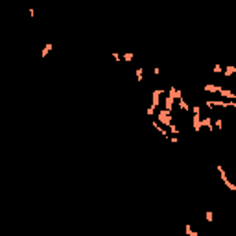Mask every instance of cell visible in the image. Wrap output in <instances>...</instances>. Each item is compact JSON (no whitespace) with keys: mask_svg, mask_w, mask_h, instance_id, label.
I'll use <instances>...</instances> for the list:
<instances>
[{"mask_svg":"<svg viewBox=\"0 0 236 236\" xmlns=\"http://www.w3.org/2000/svg\"><path fill=\"white\" fill-rule=\"evenodd\" d=\"M155 120H157L159 124H162L164 127H168V125L173 122V120H172V113H170V111H166V109H160V111H159V114H157V118H155Z\"/></svg>","mask_w":236,"mask_h":236,"instance_id":"1","label":"cell"},{"mask_svg":"<svg viewBox=\"0 0 236 236\" xmlns=\"http://www.w3.org/2000/svg\"><path fill=\"white\" fill-rule=\"evenodd\" d=\"M207 109H214V107H236V103H234V100H230V102H223V100H218V102H214V100H207Z\"/></svg>","mask_w":236,"mask_h":236,"instance_id":"2","label":"cell"},{"mask_svg":"<svg viewBox=\"0 0 236 236\" xmlns=\"http://www.w3.org/2000/svg\"><path fill=\"white\" fill-rule=\"evenodd\" d=\"M162 92H164L162 89H155L153 90V94H151V107L157 109L159 105H160V94H162Z\"/></svg>","mask_w":236,"mask_h":236,"instance_id":"3","label":"cell"},{"mask_svg":"<svg viewBox=\"0 0 236 236\" xmlns=\"http://www.w3.org/2000/svg\"><path fill=\"white\" fill-rule=\"evenodd\" d=\"M192 125H194V131L195 133H199L201 131V114H197V113H194V116H192Z\"/></svg>","mask_w":236,"mask_h":236,"instance_id":"4","label":"cell"},{"mask_svg":"<svg viewBox=\"0 0 236 236\" xmlns=\"http://www.w3.org/2000/svg\"><path fill=\"white\" fill-rule=\"evenodd\" d=\"M168 96L173 98V100H179V98H183V92H181V89H177V87H170L168 89Z\"/></svg>","mask_w":236,"mask_h":236,"instance_id":"5","label":"cell"},{"mask_svg":"<svg viewBox=\"0 0 236 236\" xmlns=\"http://www.w3.org/2000/svg\"><path fill=\"white\" fill-rule=\"evenodd\" d=\"M218 94H222L223 98H229V100H236V94L233 92V90L223 89V87H219V89H218Z\"/></svg>","mask_w":236,"mask_h":236,"instance_id":"6","label":"cell"},{"mask_svg":"<svg viewBox=\"0 0 236 236\" xmlns=\"http://www.w3.org/2000/svg\"><path fill=\"white\" fill-rule=\"evenodd\" d=\"M151 125H153L155 129H157L160 135H162V137H166V138H168V131H166V127H164V125H160L157 120H151Z\"/></svg>","mask_w":236,"mask_h":236,"instance_id":"7","label":"cell"},{"mask_svg":"<svg viewBox=\"0 0 236 236\" xmlns=\"http://www.w3.org/2000/svg\"><path fill=\"white\" fill-rule=\"evenodd\" d=\"M173 103H175V100H173V98H170V96L164 98V109H166V111H170V113L173 111Z\"/></svg>","mask_w":236,"mask_h":236,"instance_id":"8","label":"cell"},{"mask_svg":"<svg viewBox=\"0 0 236 236\" xmlns=\"http://www.w3.org/2000/svg\"><path fill=\"white\" fill-rule=\"evenodd\" d=\"M201 125H205V127L208 129V131H214V125H212V118H201Z\"/></svg>","mask_w":236,"mask_h":236,"instance_id":"9","label":"cell"},{"mask_svg":"<svg viewBox=\"0 0 236 236\" xmlns=\"http://www.w3.org/2000/svg\"><path fill=\"white\" fill-rule=\"evenodd\" d=\"M222 72H223V76H225V78H230V76H233V74L236 72V67H234V65H230V67H227L225 70H222Z\"/></svg>","mask_w":236,"mask_h":236,"instance_id":"10","label":"cell"},{"mask_svg":"<svg viewBox=\"0 0 236 236\" xmlns=\"http://www.w3.org/2000/svg\"><path fill=\"white\" fill-rule=\"evenodd\" d=\"M177 103H179V107H181V111H184V113H188V111H190V105H188L186 102H184V100H183V98H179V100H177Z\"/></svg>","mask_w":236,"mask_h":236,"instance_id":"11","label":"cell"},{"mask_svg":"<svg viewBox=\"0 0 236 236\" xmlns=\"http://www.w3.org/2000/svg\"><path fill=\"white\" fill-rule=\"evenodd\" d=\"M52 48H54V44H44V48L41 50V57L44 59V57H46L50 52H52Z\"/></svg>","mask_w":236,"mask_h":236,"instance_id":"12","label":"cell"},{"mask_svg":"<svg viewBox=\"0 0 236 236\" xmlns=\"http://www.w3.org/2000/svg\"><path fill=\"white\" fill-rule=\"evenodd\" d=\"M135 78H137V81H142V79H144V70H142V67H138L137 70H135Z\"/></svg>","mask_w":236,"mask_h":236,"instance_id":"13","label":"cell"},{"mask_svg":"<svg viewBox=\"0 0 236 236\" xmlns=\"http://www.w3.org/2000/svg\"><path fill=\"white\" fill-rule=\"evenodd\" d=\"M218 85H212V83H207L205 85V90H207V92H218Z\"/></svg>","mask_w":236,"mask_h":236,"instance_id":"14","label":"cell"},{"mask_svg":"<svg viewBox=\"0 0 236 236\" xmlns=\"http://www.w3.org/2000/svg\"><path fill=\"white\" fill-rule=\"evenodd\" d=\"M223 183H225V186H227V188L230 190V192H236V184H234V183H230L229 179H225Z\"/></svg>","mask_w":236,"mask_h":236,"instance_id":"15","label":"cell"},{"mask_svg":"<svg viewBox=\"0 0 236 236\" xmlns=\"http://www.w3.org/2000/svg\"><path fill=\"white\" fill-rule=\"evenodd\" d=\"M218 172H219V175H222V181L229 179V177H227V173H225V170H223V166H222V164H218Z\"/></svg>","mask_w":236,"mask_h":236,"instance_id":"16","label":"cell"},{"mask_svg":"<svg viewBox=\"0 0 236 236\" xmlns=\"http://www.w3.org/2000/svg\"><path fill=\"white\" fill-rule=\"evenodd\" d=\"M122 61H127V63H131V61H133V52H127V54H124Z\"/></svg>","mask_w":236,"mask_h":236,"instance_id":"17","label":"cell"},{"mask_svg":"<svg viewBox=\"0 0 236 236\" xmlns=\"http://www.w3.org/2000/svg\"><path fill=\"white\" fill-rule=\"evenodd\" d=\"M184 229H186V234L188 236H197V230H192V227H190L188 223H186V227H184Z\"/></svg>","mask_w":236,"mask_h":236,"instance_id":"18","label":"cell"},{"mask_svg":"<svg viewBox=\"0 0 236 236\" xmlns=\"http://www.w3.org/2000/svg\"><path fill=\"white\" fill-rule=\"evenodd\" d=\"M168 127H170V133H175V135H177V133H179V127H175V125H173V122H172V124H170V125H168Z\"/></svg>","mask_w":236,"mask_h":236,"instance_id":"19","label":"cell"},{"mask_svg":"<svg viewBox=\"0 0 236 236\" xmlns=\"http://www.w3.org/2000/svg\"><path fill=\"white\" fill-rule=\"evenodd\" d=\"M111 56H113V59H114V61H116V63H118V61H122V56H120L118 52H113Z\"/></svg>","mask_w":236,"mask_h":236,"instance_id":"20","label":"cell"},{"mask_svg":"<svg viewBox=\"0 0 236 236\" xmlns=\"http://www.w3.org/2000/svg\"><path fill=\"white\" fill-rule=\"evenodd\" d=\"M214 125L218 129H222V125H223V122H222V118H216V122H214Z\"/></svg>","mask_w":236,"mask_h":236,"instance_id":"21","label":"cell"},{"mask_svg":"<svg viewBox=\"0 0 236 236\" xmlns=\"http://www.w3.org/2000/svg\"><path fill=\"white\" fill-rule=\"evenodd\" d=\"M192 113H197V114H201V107H199V105H192Z\"/></svg>","mask_w":236,"mask_h":236,"instance_id":"22","label":"cell"},{"mask_svg":"<svg viewBox=\"0 0 236 236\" xmlns=\"http://www.w3.org/2000/svg\"><path fill=\"white\" fill-rule=\"evenodd\" d=\"M214 219V214H212V210H207V222H212Z\"/></svg>","mask_w":236,"mask_h":236,"instance_id":"23","label":"cell"},{"mask_svg":"<svg viewBox=\"0 0 236 236\" xmlns=\"http://www.w3.org/2000/svg\"><path fill=\"white\" fill-rule=\"evenodd\" d=\"M153 114H155V107L149 105V107H148V116H153Z\"/></svg>","mask_w":236,"mask_h":236,"instance_id":"24","label":"cell"},{"mask_svg":"<svg viewBox=\"0 0 236 236\" xmlns=\"http://www.w3.org/2000/svg\"><path fill=\"white\" fill-rule=\"evenodd\" d=\"M219 72H222V65H216L214 67V74H219Z\"/></svg>","mask_w":236,"mask_h":236,"instance_id":"25","label":"cell"}]
</instances>
